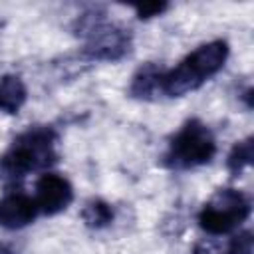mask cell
I'll use <instances>...</instances> for the list:
<instances>
[{
    "instance_id": "9c48e42d",
    "label": "cell",
    "mask_w": 254,
    "mask_h": 254,
    "mask_svg": "<svg viewBox=\"0 0 254 254\" xmlns=\"http://www.w3.org/2000/svg\"><path fill=\"white\" fill-rule=\"evenodd\" d=\"M250 163H252V139H246V141L234 145L232 153L228 155V169L238 175Z\"/></svg>"
},
{
    "instance_id": "277c9868",
    "label": "cell",
    "mask_w": 254,
    "mask_h": 254,
    "mask_svg": "<svg viewBox=\"0 0 254 254\" xmlns=\"http://www.w3.org/2000/svg\"><path fill=\"white\" fill-rule=\"evenodd\" d=\"M250 214V200L236 189H220L200 210V228L212 236L228 234Z\"/></svg>"
},
{
    "instance_id": "3957f363",
    "label": "cell",
    "mask_w": 254,
    "mask_h": 254,
    "mask_svg": "<svg viewBox=\"0 0 254 254\" xmlns=\"http://www.w3.org/2000/svg\"><path fill=\"white\" fill-rule=\"evenodd\" d=\"M214 153L216 141L210 129L198 119H190L171 139L165 159L167 165L173 169H192L208 163L214 157Z\"/></svg>"
},
{
    "instance_id": "6da1fadb",
    "label": "cell",
    "mask_w": 254,
    "mask_h": 254,
    "mask_svg": "<svg viewBox=\"0 0 254 254\" xmlns=\"http://www.w3.org/2000/svg\"><path fill=\"white\" fill-rule=\"evenodd\" d=\"M228 46L222 40H214L198 46L190 52L177 67L161 71L159 91L169 97H181L196 87H200L208 77H212L226 62Z\"/></svg>"
},
{
    "instance_id": "ba28073f",
    "label": "cell",
    "mask_w": 254,
    "mask_h": 254,
    "mask_svg": "<svg viewBox=\"0 0 254 254\" xmlns=\"http://www.w3.org/2000/svg\"><path fill=\"white\" fill-rule=\"evenodd\" d=\"M83 220L87 222V226L101 228V226H105V224H109L113 220V210L103 200H91L83 208Z\"/></svg>"
},
{
    "instance_id": "5b68a950",
    "label": "cell",
    "mask_w": 254,
    "mask_h": 254,
    "mask_svg": "<svg viewBox=\"0 0 254 254\" xmlns=\"http://www.w3.org/2000/svg\"><path fill=\"white\" fill-rule=\"evenodd\" d=\"M73 189L67 179L56 173H44L36 183V206L44 214H58L69 206Z\"/></svg>"
},
{
    "instance_id": "8992f818",
    "label": "cell",
    "mask_w": 254,
    "mask_h": 254,
    "mask_svg": "<svg viewBox=\"0 0 254 254\" xmlns=\"http://www.w3.org/2000/svg\"><path fill=\"white\" fill-rule=\"evenodd\" d=\"M38 212L34 198L24 192H10L0 198V226L4 228H22L30 224Z\"/></svg>"
},
{
    "instance_id": "7a4b0ae2",
    "label": "cell",
    "mask_w": 254,
    "mask_h": 254,
    "mask_svg": "<svg viewBox=\"0 0 254 254\" xmlns=\"http://www.w3.org/2000/svg\"><path fill=\"white\" fill-rule=\"evenodd\" d=\"M56 161V135L52 129L34 127L18 135L0 157V179L18 181L32 171L50 167Z\"/></svg>"
},
{
    "instance_id": "52a82bcc",
    "label": "cell",
    "mask_w": 254,
    "mask_h": 254,
    "mask_svg": "<svg viewBox=\"0 0 254 254\" xmlns=\"http://www.w3.org/2000/svg\"><path fill=\"white\" fill-rule=\"evenodd\" d=\"M26 101V85L18 75H4L0 79V109L16 113Z\"/></svg>"
},
{
    "instance_id": "30bf717a",
    "label": "cell",
    "mask_w": 254,
    "mask_h": 254,
    "mask_svg": "<svg viewBox=\"0 0 254 254\" xmlns=\"http://www.w3.org/2000/svg\"><path fill=\"white\" fill-rule=\"evenodd\" d=\"M224 254H252V232L244 230L230 238Z\"/></svg>"
},
{
    "instance_id": "8fae6325",
    "label": "cell",
    "mask_w": 254,
    "mask_h": 254,
    "mask_svg": "<svg viewBox=\"0 0 254 254\" xmlns=\"http://www.w3.org/2000/svg\"><path fill=\"white\" fill-rule=\"evenodd\" d=\"M165 8H167V4H143V6H137V14L141 18H151V16L161 14Z\"/></svg>"
}]
</instances>
